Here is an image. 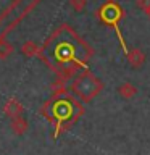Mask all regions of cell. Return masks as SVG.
I'll use <instances>...</instances> for the list:
<instances>
[]
</instances>
